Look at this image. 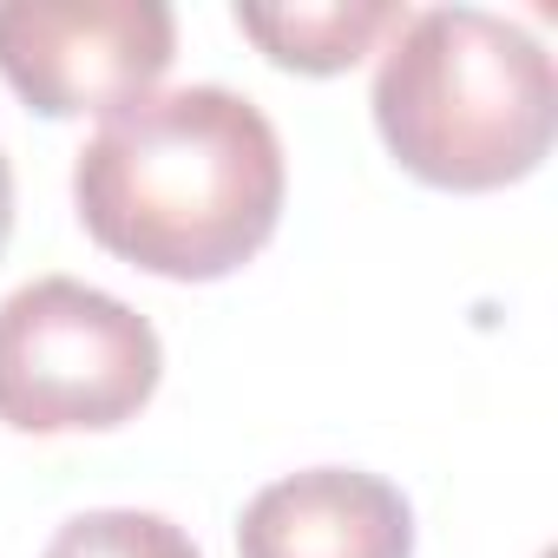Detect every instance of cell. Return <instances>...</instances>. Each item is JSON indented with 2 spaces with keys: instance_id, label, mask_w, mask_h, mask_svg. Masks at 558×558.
Segmentation results:
<instances>
[{
  "instance_id": "7",
  "label": "cell",
  "mask_w": 558,
  "mask_h": 558,
  "mask_svg": "<svg viewBox=\"0 0 558 558\" xmlns=\"http://www.w3.org/2000/svg\"><path fill=\"white\" fill-rule=\"evenodd\" d=\"M40 558H204V551H197V545H191V532H184V525H171L165 512L99 506V512L66 519Z\"/></svg>"
},
{
  "instance_id": "5",
  "label": "cell",
  "mask_w": 558,
  "mask_h": 558,
  "mask_svg": "<svg viewBox=\"0 0 558 558\" xmlns=\"http://www.w3.org/2000/svg\"><path fill=\"white\" fill-rule=\"evenodd\" d=\"M236 558H414V512L381 473L310 466L243 506Z\"/></svg>"
},
{
  "instance_id": "2",
  "label": "cell",
  "mask_w": 558,
  "mask_h": 558,
  "mask_svg": "<svg viewBox=\"0 0 558 558\" xmlns=\"http://www.w3.org/2000/svg\"><path fill=\"white\" fill-rule=\"evenodd\" d=\"M375 132L434 191L519 184L558 132L551 53L486 8L401 14L375 66Z\"/></svg>"
},
{
  "instance_id": "3",
  "label": "cell",
  "mask_w": 558,
  "mask_h": 558,
  "mask_svg": "<svg viewBox=\"0 0 558 558\" xmlns=\"http://www.w3.org/2000/svg\"><path fill=\"white\" fill-rule=\"evenodd\" d=\"M158 375V329L80 276H40L0 303V421L14 434L125 427Z\"/></svg>"
},
{
  "instance_id": "6",
  "label": "cell",
  "mask_w": 558,
  "mask_h": 558,
  "mask_svg": "<svg viewBox=\"0 0 558 558\" xmlns=\"http://www.w3.org/2000/svg\"><path fill=\"white\" fill-rule=\"evenodd\" d=\"M408 8L395 0H316V8H236V27L290 73L329 80L375 53L381 34L401 27Z\"/></svg>"
},
{
  "instance_id": "1",
  "label": "cell",
  "mask_w": 558,
  "mask_h": 558,
  "mask_svg": "<svg viewBox=\"0 0 558 558\" xmlns=\"http://www.w3.org/2000/svg\"><path fill=\"white\" fill-rule=\"evenodd\" d=\"M283 191V138L230 86L145 93L106 112L73 165V204L93 243L171 283L243 269L276 236Z\"/></svg>"
},
{
  "instance_id": "4",
  "label": "cell",
  "mask_w": 558,
  "mask_h": 558,
  "mask_svg": "<svg viewBox=\"0 0 558 558\" xmlns=\"http://www.w3.org/2000/svg\"><path fill=\"white\" fill-rule=\"evenodd\" d=\"M171 60L178 14L165 0H0V80L47 119L119 112Z\"/></svg>"
},
{
  "instance_id": "8",
  "label": "cell",
  "mask_w": 558,
  "mask_h": 558,
  "mask_svg": "<svg viewBox=\"0 0 558 558\" xmlns=\"http://www.w3.org/2000/svg\"><path fill=\"white\" fill-rule=\"evenodd\" d=\"M8 236H14V165L0 151V250H8Z\"/></svg>"
}]
</instances>
